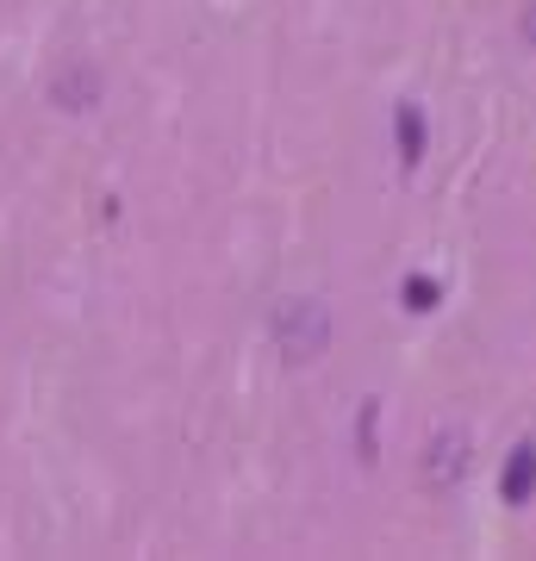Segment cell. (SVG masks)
Instances as JSON below:
<instances>
[{
	"label": "cell",
	"mask_w": 536,
	"mask_h": 561,
	"mask_svg": "<svg viewBox=\"0 0 536 561\" xmlns=\"http://www.w3.org/2000/svg\"><path fill=\"white\" fill-rule=\"evenodd\" d=\"M269 337L287 362H318L331 343V312L318 300H281L275 319H269Z\"/></svg>",
	"instance_id": "cell-1"
},
{
	"label": "cell",
	"mask_w": 536,
	"mask_h": 561,
	"mask_svg": "<svg viewBox=\"0 0 536 561\" xmlns=\"http://www.w3.org/2000/svg\"><path fill=\"white\" fill-rule=\"evenodd\" d=\"M100 88H106V81H100L94 62H88V57H69L57 76H50V101H57L62 113H88V106L100 101Z\"/></svg>",
	"instance_id": "cell-2"
},
{
	"label": "cell",
	"mask_w": 536,
	"mask_h": 561,
	"mask_svg": "<svg viewBox=\"0 0 536 561\" xmlns=\"http://www.w3.org/2000/svg\"><path fill=\"white\" fill-rule=\"evenodd\" d=\"M468 474V437L461 431H437L424 449V486H456Z\"/></svg>",
	"instance_id": "cell-3"
},
{
	"label": "cell",
	"mask_w": 536,
	"mask_h": 561,
	"mask_svg": "<svg viewBox=\"0 0 536 561\" xmlns=\"http://www.w3.org/2000/svg\"><path fill=\"white\" fill-rule=\"evenodd\" d=\"M531 481H536V449H517V461H512V481H505V493H512V500H524V493H531Z\"/></svg>",
	"instance_id": "cell-4"
},
{
	"label": "cell",
	"mask_w": 536,
	"mask_h": 561,
	"mask_svg": "<svg viewBox=\"0 0 536 561\" xmlns=\"http://www.w3.org/2000/svg\"><path fill=\"white\" fill-rule=\"evenodd\" d=\"M399 144H406V162H418V144H424V119H418L412 106L399 113Z\"/></svg>",
	"instance_id": "cell-5"
},
{
	"label": "cell",
	"mask_w": 536,
	"mask_h": 561,
	"mask_svg": "<svg viewBox=\"0 0 536 561\" xmlns=\"http://www.w3.org/2000/svg\"><path fill=\"white\" fill-rule=\"evenodd\" d=\"M524 25H531V38H536V7H531V20H524Z\"/></svg>",
	"instance_id": "cell-6"
}]
</instances>
